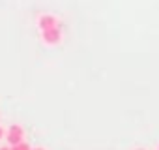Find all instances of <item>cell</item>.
<instances>
[{"mask_svg":"<svg viewBox=\"0 0 159 150\" xmlns=\"http://www.w3.org/2000/svg\"><path fill=\"white\" fill-rule=\"evenodd\" d=\"M4 139L10 143V146L23 143V141H25V129H23V126H19V124H11V126L6 129V137H4Z\"/></svg>","mask_w":159,"mask_h":150,"instance_id":"6da1fadb","label":"cell"},{"mask_svg":"<svg viewBox=\"0 0 159 150\" xmlns=\"http://www.w3.org/2000/svg\"><path fill=\"white\" fill-rule=\"evenodd\" d=\"M41 40H43L47 45H56V43L62 40V30H60V26H51V28L41 30Z\"/></svg>","mask_w":159,"mask_h":150,"instance_id":"7a4b0ae2","label":"cell"},{"mask_svg":"<svg viewBox=\"0 0 159 150\" xmlns=\"http://www.w3.org/2000/svg\"><path fill=\"white\" fill-rule=\"evenodd\" d=\"M38 26H39V30H45V28H51V26H58V19L54 15H41L38 19Z\"/></svg>","mask_w":159,"mask_h":150,"instance_id":"3957f363","label":"cell"},{"mask_svg":"<svg viewBox=\"0 0 159 150\" xmlns=\"http://www.w3.org/2000/svg\"><path fill=\"white\" fill-rule=\"evenodd\" d=\"M11 150H30V144H26V143L23 141V143H19V144H13Z\"/></svg>","mask_w":159,"mask_h":150,"instance_id":"277c9868","label":"cell"},{"mask_svg":"<svg viewBox=\"0 0 159 150\" xmlns=\"http://www.w3.org/2000/svg\"><path fill=\"white\" fill-rule=\"evenodd\" d=\"M4 137H6V129L0 126V139H4Z\"/></svg>","mask_w":159,"mask_h":150,"instance_id":"5b68a950","label":"cell"},{"mask_svg":"<svg viewBox=\"0 0 159 150\" xmlns=\"http://www.w3.org/2000/svg\"><path fill=\"white\" fill-rule=\"evenodd\" d=\"M0 150H11V146H0Z\"/></svg>","mask_w":159,"mask_h":150,"instance_id":"8992f818","label":"cell"},{"mask_svg":"<svg viewBox=\"0 0 159 150\" xmlns=\"http://www.w3.org/2000/svg\"><path fill=\"white\" fill-rule=\"evenodd\" d=\"M34 150H43V148H34Z\"/></svg>","mask_w":159,"mask_h":150,"instance_id":"52a82bcc","label":"cell"},{"mask_svg":"<svg viewBox=\"0 0 159 150\" xmlns=\"http://www.w3.org/2000/svg\"><path fill=\"white\" fill-rule=\"evenodd\" d=\"M137 150H142V148H137Z\"/></svg>","mask_w":159,"mask_h":150,"instance_id":"ba28073f","label":"cell"},{"mask_svg":"<svg viewBox=\"0 0 159 150\" xmlns=\"http://www.w3.org/2000/svg\"><path fill=\"white\" fill-rule=\"evenodd\" d=\"M157 150H159V148H157Z\"/></svg>","mask_w":159,"mask_h":150,"instance_id":"9c48e42d","label":"cell"}]
</instances>
